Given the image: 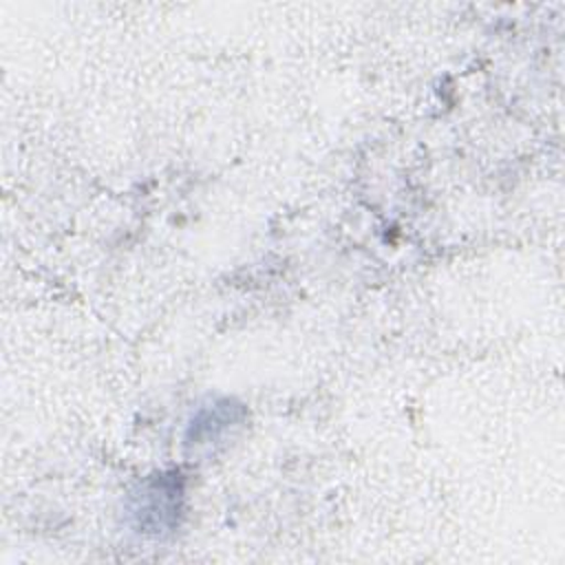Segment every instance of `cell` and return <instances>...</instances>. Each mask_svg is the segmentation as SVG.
I'll return each mask as SVG.
<instances>
[{
  "label": "cell",
  "instance_id": "6da1fadb",
  "mask_svg": "<svg viewBox=\"0 0 565 565\" xmlns=\"http://www.w3.org/2000/svg\"><path fill=\"white\" fill-rule=\"evenodd\" d=\"M183 483L179 472H163L148 479L132 497V516L141 532L163 534L179 523Z\"/></svg>",
  "mask_w": 565,
  "mask_h": 565
},
{
  "label": "cell",
  "instance_id": "7a4b0ae2",
  "mask_svg": "<svg viewBox=\"0 0 565 565\" xmlns=\"http://www.w3.org/2000/svg\"><path fill=\"white\" fill-rule=\"evenodd\" d=\"M243 417V408L232 404L230 399L214 402L210 406H203L190 422L188 428V444L190 446H205L212 441H218L223 433H227L238 419Z\"/></svg>",
  "mask_w": 565,
  "mask_h": 565
}]
</instances>
